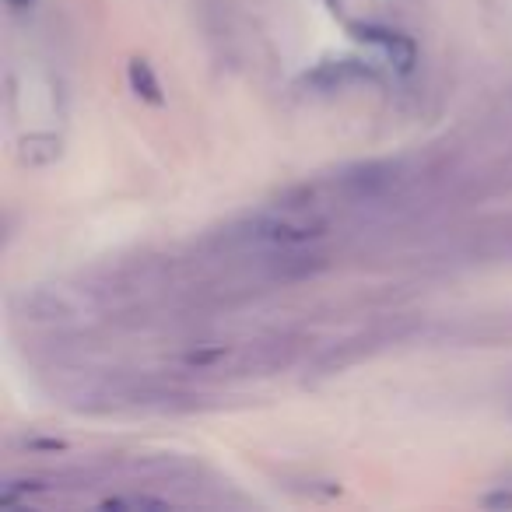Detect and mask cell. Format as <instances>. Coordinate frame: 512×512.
Returning <instances> with one entry per match:
<instances>
[{
    "label": "cell",
    "instance_id": "5",
    "mask_svg": "<svg viewBox=\"0 0 512 512\" xmlns=\"http://www.w3.org/2000/svg\"><path fill=\"white\" fill-rule=\"evenodd\" d=\"M64 155V144L53 134H29L18 141V162L29 165V169H46L57 158Z\"/></svg>",
    "mask_w": 512,
    "mask_h": 512
},
{
    "label": "cell",
    "instance_id": "2",
    "mask_svg": "<svg viewBox=\"0 0 512 512\" xmlns=\"http://www.w3.org/2000/svg\"><path fill=\"white\" fill-rule=\"evenodd\" d=\"M365 81H379V71L365 60L341 57V60H323L302 78V85L313 92H344L351 85H365Z\"/></svg>",
    "mask_w": 512,
    "mask_h": 512
},
{
    "label": "cell",
    "instance_id": "8",
    "mask_svg": "<svg viewBox=\"0 0 512 512\" xmlns=\"http://www.w3.org/2000/svg\"><path fill=\"white\" fill-rule=\"evenodd\" d=\"M8 8L15 11V15H25V11L36 8V0H8Z\"/></svg>",
    "mask_w": 512,
    "mask_h": 512
},
{
    "label": "cell",
    "instance_id": "6",
    "mask_svg": "<svg viewBox=\"0 0 512 512\" xmlns=\"http://www.w3.org/2000/svg\"><path fill=\"white\" fill-rule=\"evenodd\" d=\"M127 81H130V88H134L137 99L148 102V106H162V102H165L162 81H158V74L151 71L148 60H141V57L130 60V64H127Z\"/></svg>",
    "mask_w": 512,
    "mask_h": 512
},
{
    "label": "cell",
    "instance_id": "3",
    "mask_svg": "<svg viewBox=\"0 0 512 512\" xmlns=\"http://www.w3.org/2000/svg\"><path fill=\"white\" fill-rule=\"evenodd\" d=\"M15 313L29 323H67L78 316V309L57 288H29L15 299Z\"/></svg>",
    "mask_w": 512,
    "mask_h": 512
},
{
    "label": "cell",
    "instance_id": "7",
    "mask_svg": "<svg viewBox=\"0 0 512 512\" xmlns=\"http://www.w3.org/2000/svg\"><path fill=\"white\" fill-rule=\"evenodd\" d=\"M484 509H512V491H491V495L481 498Z\"/></svg>",
    "mask_w": 512,
    "mask_h": 512
},
{
    "label": "cell",
    "instance_id": "4",
    "mask_svg": "<svg viewBox=\"0 0 512 512\" xmlns=\"http://www.w3.org/2000/svg\"><path fill=\"white\" fill-rule=\"evenodd\" d=\"M400 179V165L393 162H365L355 165L341 176V190L355 200H376L383 193H390Z\"/></svg>",
    "mask_w": 512,
    "mask_h": 512
},
{
    "label": "cell",
    "instance_id": "1",
    "mask_svg": "<svg viewBox=\"0 0 512 512\" xmlns=\"http://www.w3.org/2000/svg\"><path fill=\"white\" fill-rule=\"evenodd\" d=\"M351 36L365 46H376L400 74H411L414 64H418V46H414V39L397 29H386V25H376V22H355L351 25Z\"/></svg>",
    "mask_w": 512,
    "mask_h": 512
}]
</instances>
